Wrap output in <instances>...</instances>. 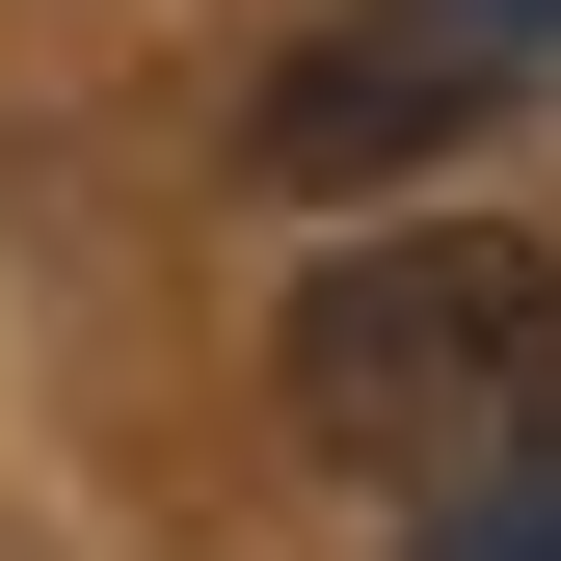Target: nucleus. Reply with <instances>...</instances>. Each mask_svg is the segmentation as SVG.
<instances>
[{
  "label": "nucleus",
  "instance_id": "obj_1",
  "mask_svg": "<svg viewBox=\"0 0 561 561\" xmlns=\"http://www.w3.org/2000/svg\"><path fill=\"white\" fill-rule=\"evenodd\" d=\"M295 428L401 508H508L561 481V241L535 215H375L347 267H295Z\"/></svg>",
  "mask_w": 561,
  "mask_h": 561
},
{
  "label": "nucleus",
  "instance_id": "obj_2",
  "mask_svg": "<svg viewBox=\"0 0 561 561\" xmlns=\"http://www.w3.org/2000/svg\"><path fill=\"white\" fill-rule=\"evenodd\" d=\"M455 107H481V27H428V0H375V27H321V54H267V107H241V161H267V187H375V161H428Z\"/></svg>",
  "mask_w": 561,
  "mask_h": 561
},
{
  "label": "nucleus",
  "instance_id": "obj_3",
  "mask_svg": "<svg viewBox=\"0 0 561 561\" xmlns=\"http://www.w3.org/2000/svg\"><path fill=\"white\" fill-rule=\"evenodd\" d=\"M428 561H561V481H508V508H428Z\"/></svg>",
  "mask_w": 561,
  "mask_h": 561
},
{
  "label": "nucleus",
  "instance_id": "obj_4",
  "mask_svg": "<svg viewBox=\"0 0 561 561\" xmlns=\"http://www.w3.org/2000/svg\"><path fill=\"white\" fill-rule=\"evenodd\" d=\"M455 27H481V54H535V27H561V0H455Z\"/></svg>",
  "mask_w": 561,
  "mask_h": 561
}]
</instances>
